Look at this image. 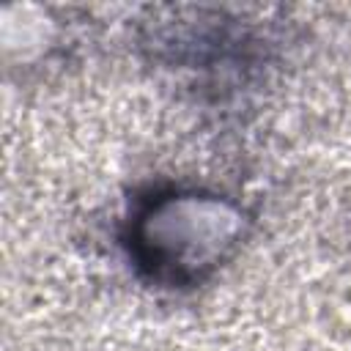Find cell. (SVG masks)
I'll list each match as a JSON object with an SVG mask.
<instances>
[{
	"label": "cell",
	"instance_id": "1",
	"mask_svg": "<svg viewBox=\"0 0 351 351\" xmlns=\"http://www.w3.org/2000/svg\"><path fill=\"white\" fill-rule=\"evenodd\" d=\"M241 236L244 217L230 200L197 189H165L137 203L126 247L151 282L189 288L214 274Z\"/></svg>",
	"mask_w": 351,
	"mask_h": 351
}]
</instances>
